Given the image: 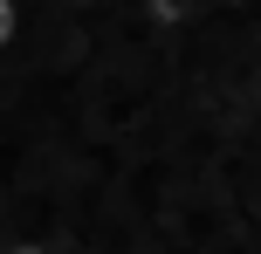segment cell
Segmentation results:
<instances>
[{
  "instance_id": "cell-3",
  "label": "cell",
  "mask_w": 261,
  "mask_h": 254,
  "mask_svg": "<svg viewBox=\"0 0 261 254\" xmlns=\"http://www.w3.org/2000/svg\"><path fill=\"white\" fill-rule=\"evenodd\" d=\"M254 103H261V62H254Z\"/></svg>"
},
{
  "instance_id": "cell-1",
  "label": "cell",
  "mask_w": 261,
  "mask_h": 254,
  "mask_svg": "<svg viewBox=\"0 0 261 254\" xmlns=\"http://www.w3.org/2000/svg\"><path fill=\"white\" fill-rule=\"evenodd\" d=\"M21 41V0H0V55Z\"/></svg>"
},
{
  "instance_id": "cell-2",
  "label": "cell",
  "mask_w": 261,
  "mask_h": 254,
  "mask_svg": "<svg viewBox=\"0 0 261 254\" xmlns=\"http://www.w3.org/2000/svg\"><path fill=\"white\" fill-rule=\"evenodd\" d=\"M0 254H55V247H41V241H14V247H0Z\"/></svg>"
}]
</instances>
